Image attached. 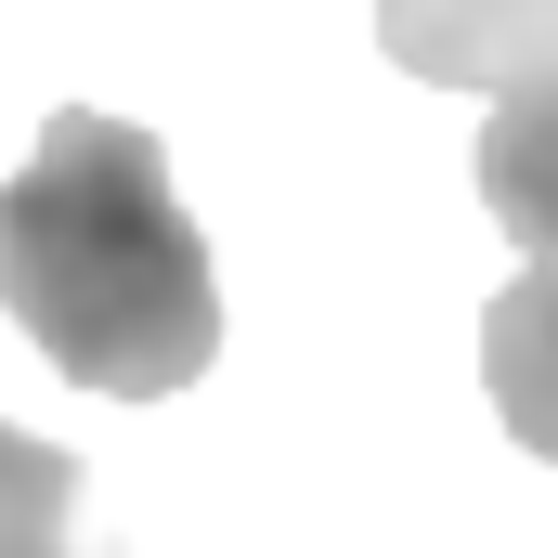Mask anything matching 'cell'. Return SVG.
Returning a JSON list of instances; mask_svg holds the SVG:
<instances>
[{
  "instance_id": "6da1fadb",
  "label": "cell",
  "mask_w": 558,
  "mask_h": 558,
  "mask_svg": "<svg viewBox=\"0 0 558 558\" xmlns=\"http://www.w3.org/2000/svg\"><path fill=\"white\" fill-rule=\"evenodd\" d=\"M0 312L39 338L52 377L105 403H169L208 377L221 286L156 131L105 105H52L39 156L0 182Z\"/></svg>"
},
{
  "instance_id": "7a4b0ae2",
  "label": "cell",
  "mask_w": 558,
  "mask_h": 558,
  "mask_svg": "<svg viewBox=\"0 0 558 558\" xmlns=\"http://www.w3.org/2000/svg\"><path fill=\"white\" fill-rule=\"evenodd\" d=\"M377 39L441 92H533L558 65V0H377Z\"/></svg>"
},
{
  "instance_id": "3957f363",
  "label": "cell",
  "mask_w": 558,
  "mask_h": 558,
  "mask_svg": "<svg viewBox=\"0 0 558 558\" xmlns=\"http://www.w3.org/2000/svg\"><path fill=\"white\" fill-rule=\"evenodd\" d=\"M481 377H494L507 441L558 468V260H533L520 286H494V312H481Z\"/></svg>"
},
{
  "instance_id": "277c9868",
  "label": "cell",
  "mask_w": 558,
  "mask_h": 558,
  "mask_svg": "<svg viewBox=\"0 0 558 558\" xmlns=\"http://www.w3.org/2000/svg\"><path fill=\"white\" fill-rule=\"evenodd\" d=\"M0 558H118V533L92 520V468L65 441H26L0 416Z\"/></svg>"
},
{
  "instance_id": "5b68a950",
  "label": "cell",
  "mask_w": 558,
  "mask_h": 558,
  "mask_svg": "<svg viewBox=\"0 0 558 558\" xmlns=\"http://www.w3.org/2000/svg\"><path fill=\"white\" fill-rule=\"evenodd\" d=\"M481 208H494L533 260H558V65L481 118Z\"/></svg>"
}]
</instances>
